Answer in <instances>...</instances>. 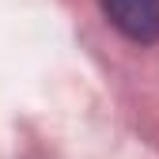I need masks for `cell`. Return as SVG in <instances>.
Here are the masks:
<instances>
[{
	"label": "cell",
	"mask_w": 159,
	"mask_h": 159,
	"mask_svg": "<svg viewBox=\"0 0 159 159\" xmlns=\"http://www.w3.org/2000/svg\"><path fill=\"white\" fill-rule=\"evenodd\" d=\"M102 15L114 30H121L129 42L152 46L159 42V0H98Z\"/></svg>",
	"instance_id": "obj_1"
}]
</instances>
